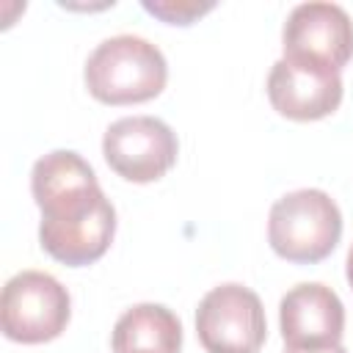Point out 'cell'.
Masks as SVG:
<instances>
[{"label": "cell", "mask_w": 353, "mask_h": 353, "mask_svg": "<svg viewBox=\"0 0 353 353\" xmlns=\"http://www.w3.org/2000/svg\"><path fill=\"white\" fill-rule=\"evenodd\" d=\"M30 193L41 210L39 243L55 262L83 268L105 256L116 234V210L77 152L55 149L39 157Z\"/></svg>", "instance_id": "cell-1"}, {"label": "cell", "mask_w": 353, "mask_h": 353, "mask_svg": "<svg viewBox=\"0 0 353 353\" xmlns=\"http://www.w3.org/2000/svg\"><path fill=\"white\" fill-rule=\"evenodd\" d=\"M85 88L105 105H138L154 99L168 80V63L149 39L121 33L99 41L85 61Z\"/></svg>", "instance_id": "cell-2"}, {"label": "cell", "mask_w": 353, "mask_h": 353, "mask_svg": "<svg viewBox=\"0 0 353 353\" xmlns=\"http://www.w3.org/2000/svg\"><path fill=\"white\" fill-rule=\"evenodd\" d=\"M342 237V212L320 188H301L281 196L268 215L270 248L295 265L325 259Z\"/></svg>", "instance_id": "cell-3"}, {"label": "cell", "mask_w": 353, "mask_h": 353, "mask_svg": "<svg viewBox=\"0 0 353 353\" xmlns=\"http://www.w3.org/2000/svg\"><path fill=\"white\" fill-rule=\"evenodd\" d=\"M72 317L66 287L44 270L11 276L0 295V325L11 342L41 345L58 339Z\"/></svg>", "instance_id": "cell-4"}, {"label": "cell", "mask_w": 353, "mask_h": 353, "mask_svg": "<svg viewBox=\"0 0 353 353\" xmlns=\"http://www.w3.org/2000/svg\"><path fill=\"white\" fill-rule=\"evenodd\" d=\"M196 336L207 353H259L268 339L259 295L234 281L212 287L199 301Z\"/></svg>", "instance_id": "cell-5"}, {"label": "cell", "mask_w": 353, "mask_h": 353, "mask_svg": "<svg viewBox=\"0 0 353 353\" xmlns=\"http://www.w3.org/2000/svg\"><path fill=\"white\" fill-rule=\"evenodd\" d=\"M102 154L108 165L127 182H157L179 154L176 132L154 116H124L105 130Z\"/></svg>", "instance_id": "cell-6"}, {"label": "cell", "mask_w": 353, "mask_h": 353, "mask_svg": "<svg viewBox=\"0 0 353 353\" xmlns=\"http://www.w3.org/2000/svg\"><path fill=\"white\" fill-rule=\"evenodd\" d=\"M268 99L284 119L317 121L339 108L342 74L325 63L284 55L268 74Z\"/></svg>", "instance_id": "cell-7"}, {"label": "cell", "mask_w": 353, "mask_h": 353, "mask_svg": "<svg viewBox=\"0 0 353 353\" xmlns=\"http://www.w3.org/2000/svg\"><path fill=\"white\" fill-rule=\"evenodd\" d=\"M281 41L287 58L317 61L339 72L353 58V19L336 3H301L290 11Z\"/></svg>", "instance_id": "cell-8"}, {"label": "cell", "mask_w": 353, "mask_h": 353, "mask_svg": "<svg viewBox=\"0 0 353 353\" xmlns=\"http://www.w3.org/2000/svg\"><path fill=\"white\" fill-rule=\"evenodd\" d=\"M279 325L287 347L339 345L345 331V306L331 287L306 281L287 290V295L281 298Z\"/></svg>", "instance_id": "cell-9"}, {"label": "cell", "mask_w": 353, "mask_h": 353, "mask_svg": "<svg viewBox=\"0 0 353 353\" xmlns=\"http://www.w3.org/2000/svg\"><path fill=\"white\" fill-rule=\"evenodd\" d=\"M110 347L113 353H179L182 323L163 303H135L116 320Z\"/></svg>", "instance_id": "cell-10"}, {"label": "cell", "mask_w": 353, "mask_h": 353, "mask_svg": "<svg viewBox=\"0 0 353 353\" xmlns=\"http://www.w3.org/2000/svg\"><path fill=\"white\" fill-rule=\"evenodd\" d=\"M143 8L154 17H160L168 25H190L193 19H199L201 14L212 11L215 3H196V0H143Z\"/></svg>", "instance_id": "cell-11"}, {"label": "cell", "mask_w": 353, "mask_h": 353, "mask_svg": "<svg viewBox=\"0 0 353 353\" xmlns=\"http://www.w3.org/2000/svg\"><path fill=\"white\" fill-rule=\"evenodd\" d=\"M284 353H347L342 345H325V347H287Z\"/></svg>", "instance_id": "cell-12"}, {"label": "cell", "mask_w": 353, "mask_h": 353, "mask_svg": "<svg viewBox=\"0 0 353 353\" xmlns=\"http://www.w3.org/2000/svg\"><path fill=\"white\" fill-rule=\"evenodd\" d=\"M347 284H350V290H353V245H350V251H347Z\"/></svg>", "instance_id": "cell-13"}]
</instances>
